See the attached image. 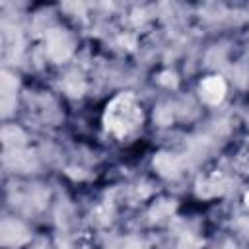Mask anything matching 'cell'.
Instances as JSON below:
<instances>
[{
	"label": "cell",
	"instance_id": "6da1fadb",
	"mask_svg": "<svg viewBox=\"0 0 249 249\" xmlns=\"http://www.w3.org/2000/svg\"><path fill=\"white\" fill-rule=\"evenodd\" d=\"M140 119V113L136 109V105L132 103L130 97H121L113 103V107L107 113V123L109 126L119 132V134H126L128 130H132L136 126Z\"/></svg>",
	"mask_w": 249,
	"mask_h": 249
}]
</instances>
